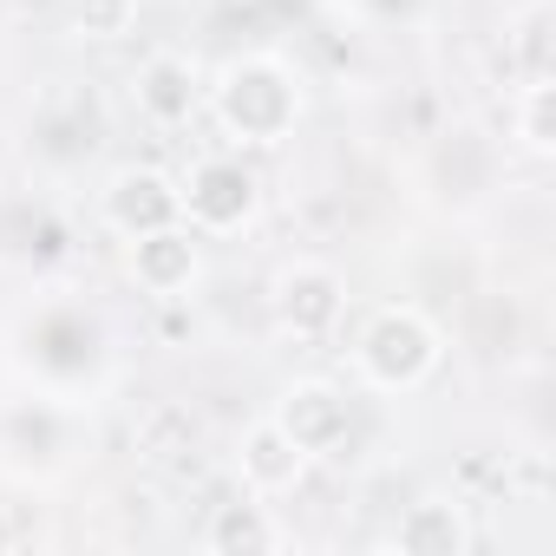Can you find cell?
Instances as JSON below:
<instances>
[{
  "label": "cell",
  "mask_w": 556,
  "mask_h": 556,
  "mask_svg": "<svg viewBox=\"0 0 556 556\" xmlns=\"http://www.w3.org/2000/svg\"><path fill=\"white\" fill-rule=\"evenodd\" d=\"M14 549V523H8V510H0V556Z\"/></svg>",
  "instance_id": "obj_20"
},
{
  "label": "cell",
  "mask_w": 556,
  "mask_h": 556,
  "mask_svg": "<svg viewBox=\"0 0 556 556\" xmlns=\"http://www.w3.org/2000/svg\"><path fill=\"white\" fill-rule=\"evenodd\" d=\"M517 144L530 157H549L556 151V79H523V99H517Z\"/></svg>",
  "instance_id": "obj_16"
},
{
  "label": "cell",
  "mask_w": 556,
  "mask_h": 556,
  "mask_svg": "<svg viewBox=\"0 0 556 556\" xmlns=\"http://www.w3.org/2000/svg\"><path fill=\"white\" fill-rule=\"evenodd\" d=\"M177 197H184V223L197 236H229V229H242L255 216L262 184H255V170L242 157H197L190 177L177 184Z\"/></svg>",
  "instance_id": "obj_3"
},
{
  "label": "cell",
  "mask_w": 556,
  "mask_h": 556,
  "mask_svg": "<svg viewBox=\"0 0 556 556\" xmlns=\"http://www.w3.org/2000/svg\"><path fill=\"white\" fill-rule=\"evenodd\" d=\"M92 144H99V105H92V92L47 99V112L34 118V151L53 157V164H79Z\"/></svg>",
  "instance_id": "obj_11"
},
{
  "label": "cell",
  "mask_w": 556,
  "mask_h": 556,
  "mask_svg": "<svg viewBox=\"0 0 556 556\" xmlns=\"http://www.w3.org/2000/svg\"><path fill=\"white\" fill-rule=\"evenodd\" d=\"M197 275H203V249H197V236H190L184 223L151 229V236L131 242V282H138L151 302H184Z\"/></svg>",
  "instance_id": "obj_8"
},
{
  "label": "cell",
  "mask_w": 556,
  "mask_h": 556,
  "mask_svg": "<svg viewBox=\"0 0 556 556\" xmlns=\"http://www.w3.org/2000/svg\"><path fill=\"white\" fill-rule=\"evenodd\" d=\"M99 210H105V223H112L125 242H138V236H151V229H170V223H184L177 177H164L157 164H125V170L105 184Z\"/></svg>",
  "instance_id": "obj_6"
},
{
  "label": "cell",
  "mask_w": 556,
  "mask_h": 556,
  "mask_svg": "<svg viewBox=\"0 0 556 556\" xmlns=\"http://www.w3.org/2000/svg\"><path fill=\"white\" fill-rule=\"evenodd\" d=\"M216 118L229 138L242 144H282L302 118V86L282 60L268 53H249V60H229L223 79H216Z\"/></svg>",
  "instance_id": "obj_1"
},
{
  "label": "cell",
  "mask_w": 556,
  "mask_h": 556,
  "mask_svg": "<svg viewBox=\"0 0 556 556\" xmlns=\"http://www.w3.org/2000/svg\"><path fill=\"white\" fill-rule=\"evenodd\" d=\"M556 14H549V0H530V8L517 14V27L504 34V53L523 79H556V40H549Z\"/></svg>",
  "instance_id": "obj_15"
},
{
  "label": "cell",
  "mask_w": 556,
  "mask_h": 556,
  "mask_svg": "<svg viewBox=\"0 0 556 556\" xmlns=\"http://www.w3.org/2000/svg\"><path fill=\"white\" fill-rule=\"evenodd\" d=\"M203 543H210L216 556H268V549H282L289 536H282V523L268 517V504L249 491V497H229V504H216V517H210Z\"/></svg>",
  "instance_id": "obj_12"
},
{
  "label": "cell",
  "mask_w": 556,
  "mask_h": 556,
  "mask_svg": "<svg viewBox=\"0 0 556 556\" xmlns=\"http://www.w3.org/2000/svg\"><path fill=\"white\" fill-rule=\"evenodd\" d=\"M361 8H367L374 21H413V14L426 8V0H361Z\"/></svg>",
  "instance_id": "obj_19"
},
{
  "label": "cell",
  "mask_w": 556,
  "mask_h": 556,
  "mask_svg": "<svg viewBox=\"0 0 556 556\" xmlns=\"http://www.w3.org/2000/svg\"><path fill=\"white\" fill-rule=\"evenodd\" d=\"M99 354H105V328H99L86 308H73V302L40 308L34 328H27V361H34L40 374H53V380H79V374H92Z\"/></svg>",
  "instance_id": "obj_7"
},
{
  "label": "cell",
  "mask_w": 556,
  "mask_h": 556,
  "mask_svg": "<svg viewBox=\"0 0 556 556\" xmlns=\"http://www.w3.org/2000/svg\"><path fill=\"white\" fill-rule=\"evenodd\" d=\"M275 321H282V334L295 341H328L348 315V282L328 268V262H289L282 275H275Z\"/></svg>",
  "instance_id": "obj_4"
},
{
  "label": "cell",
  "mask_w": 556,
  "mask_h": 556,
  "mask_svg": "<svg viewBox=\"0 0 556 556\" xmlns=\"http://www.w3.org/2000/svg\"><path fill=\"white\" fill-rule=\"evenodd\" d=\"M131 445L151 458V465H184L197 452V413L184 400H151L131 426Z\"/></svg>",
  "instance_id": "obj_14"
},
{
  "label": "cell",
  "mask_w": 556,
  "mask_h": 556,
  "mask_svg": "<svg viewBox=\"0 0 556 556\" xmlns=\"http://www.w3.org/2000/svg\"><path fill=\"white\" fill-rule=\"evenodd\" d=\"M361 374L374 380V387H387V393H413V387H426L432 374H439V328L419 315V308H380L374 321H367V334H361Z\"/></svg>",
  "instance_id": "obj_2"
},
{
  "label": "cell",
  "mask_w": 556,
  "mask_h": 556,
  "mask_svg": "<svg viewBox=\"0 0 556 556\" xmlns=\"http://www.w3.org/2000/svg\"><path fill=\"white\" fill-rule=\"evenodd\" d=\"M197 92L203 86H197V66L184 53H151L138 66V79H131V99H138V112L151 125H184L197 112Z\"/></svg>",
  "instance_id": "obj_10"
},
{
  "label": "cell",
  "mask_w": 556,
  "mask_h": 556,
  "mask_svg": "<svg viewBox=\"0 0 556 556\" xmlns=\"http://www.w3.org/2000/svg\"><path fill=\"white\" fill-rule=\"evenodd\" d=\"M308 458H341L348 439H354V400L334 387V380H295L268 413Z\"/></svg>",
  "instance_id": "obj_5"
},
{
  "label": "cell",
  "mask_w": 556,
  "mask_h": 556,
  "mask_svg": "<svg viewBox=\"0 0 556 556\" xmlns=\"http://www.w3.org/2000/svg\"><path fill=\"white\" fill-rule=\"evenodd\" d=\"M21 249L40 255V262L66 255V223H60L53 210H27V216H21Z\"/></svg>",
  "instance_id": "obj_18"
},
{
  "label": "cell",
  "mask_w": 556,
  "mask_h": 556,
  "mask_svg": "<svg viewBox=\"0 0 556 556\" xmlns=\"http://www.w3.org/2000/svg\"><path fill=\"white\" fill-rule=\"evenodd\" d=\"M138 21V0H73V34L79 40H125Z\"/></svg>",
  "instance_id": "obj_17"
},
{
  "label": "cell",
  "mask_w": 556,
  "mask_h": 556,
  "mask_svg": "<svg viewBox=\"0 0 556 556\" xmlns=\"http://www.w3.org/2000/svg\"><path fill=\"white\" fill-rule=\"evenodd\" d=\"M393 543H400L406 556H465V549H471V523H465L458 504L426 497V504H406V510H400Z\"/></svg>",
  "instance_id": "obj_13"
},
{
  "label": "cell",
  "mask_w": 556,
  "mask_h": 556,
  "mask_svg": "<svg viewBox=\"0 0 556 556\" xmlns=\"http://www.w3.org/2000/svg\"><path fill=\"white\" fill-rule=\"evenodd\" d=\"M302 471H308V452H302L282 426H275V419H255V426L242 432V484H249L255 497H282V491H295Z\"/></svg>",
  "instance_id": "obj_9"
}]
</instances>
